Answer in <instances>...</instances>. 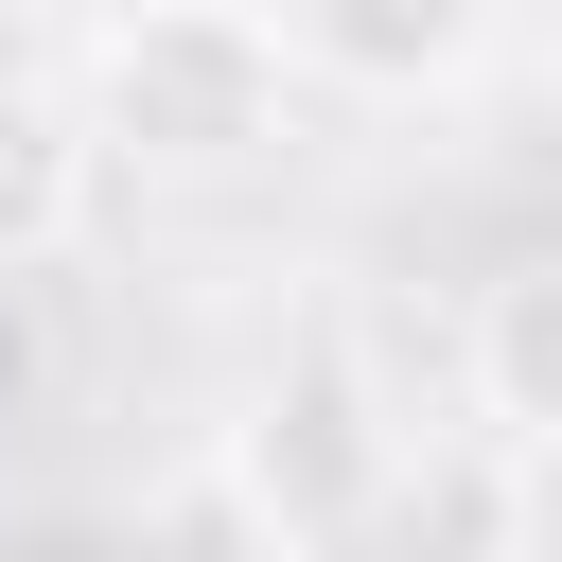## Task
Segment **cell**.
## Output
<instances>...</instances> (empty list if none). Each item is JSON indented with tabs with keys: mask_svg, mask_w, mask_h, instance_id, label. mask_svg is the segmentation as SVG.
Masks as SVG:
<instances>
[{
	"mask_svg": "<svg viewBox=\"0 0 562 562\" xmlns=\"http://www.w3.org/2000/svg\"><path fill=\"white\" fill-rule=\"evenodd\" d=\"M492 562H562V439H509V509H492Z\"/></svg>",
	"mask_w": 562,
	"mask_h": 562,
	"instance_id": "obj_6",
	"label": "cell"
},
{
	"mask_svg": "<svg viewBox=\"0 0 562 562\" xmlns=\"http://www.w3.org/2000/svg\"><path fill=\"white\" fill-rule=\"evenodd\" d=\"M299 70V105H457L509 35V0H246Z\"/></svg>",
	"mask_w": 562,
	"mask_h": 562,
	"instance_id": "obj_3",
	"label": "cell"
},
{
	"mask_svg": "<svg viewBox=\"0 0 562 562\" xmlns=\"http://www.w3.org/2000/svg\"><path fill=\"white\" fill-rule=\"evenodd\" d=\"M457 386H474L492 439H562V246H527V263L474 281V316H457Z\"/></svg>",
	"mask_w": 562,
	"mask_h": 562,
	"instance_id": "obj_4",
	"label": "cell"
},
{
	"mask_svg": "<svg viewBox=\"0 0 562 562\" xmlns=\"http://www.w3.org/2000/svg\"><path fill=\"white\" fill-rule=\"evenodd\" d=\"M386 474H404V439H386L351 334H299V351L246 386L228 457H211V492L246 509V562H351V527L386 509Z\"/></svg>",
	"mask_w": 562,
	"mask_h": 562,
	"instance_id": "obj_2",
	"label": "cell"
},
{
	"mask_svg": "<svg viewBox=\"0 0 562 562\" xmlns=\"http://www.w3.org/2000/svg\"><path fill=\"white\" fill-rule=\"evenodd\" d=\"M88 211H105V158H88V123H70V88H35V70H0V281H35V263H70V246H88Z\"/></svg>",
	"mask_w": 562,
	"mask_h": 562,
	"instance_id": "obj_5",
	"label": "cell"
},
{
	"mask_svg": "<svg viewBox=\"0 0 562 562\" xmlns=\"http://www.w3.org/2000/svg\"><path fill=\"white\" fill-rule=\"evenodd\" d=\"M70 123L140 193H228L299 140V70L246 0H105L70 53Z\"/></svg>",
	"mask_w": 562,
	"mask_h": 562,
	"instance_id": "obj_1",
	"label": "cell"
}]
</instances>
